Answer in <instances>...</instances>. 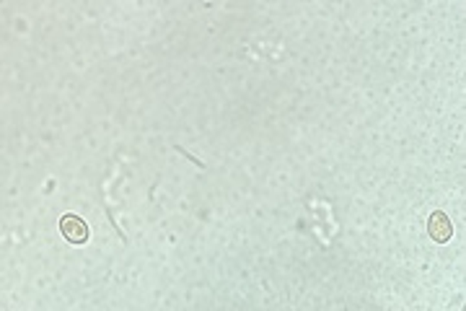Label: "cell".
Listing matches in <instances>:
<instances>
[{"instance_id":"obj_1","label":"cell","mask_w":466,"mask_h":311,"mask_svg":"<svg viewBox=\"0 0 466 311\" xmlns=\"http://www.w3.org/2000/svg\"><path fill=\"white\" fill-rule=\"evenodd\" d=\"M60 231H63V236L67 241H73V244H83L88 239V223L80 218V215H63L60 218Z\"/></svg>"},{"instance_id":"obj_2","label":"cell","mask_w":466,"mask_h":311,"mask_svg":"<svg viewBox=\"0 0 466 311\" xmlns=\"http://www.w3.org/2000/svg\"><path fill=\"white\" fill-rule=\"evenodd\" d=\"M428 231H430V236L435 239L438 244H445V241H448V239L453 236V226H451V221H448V215L440 213V210H435V213L430 215Z\"/></svg>"}]
</instances>
